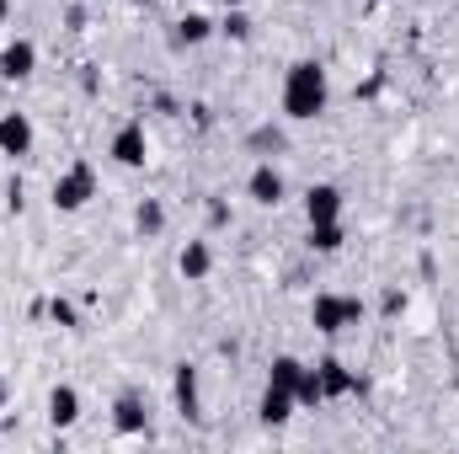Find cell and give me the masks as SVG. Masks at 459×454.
Returning a JSON list of instances; mask_svg holds the SVG:
<instances>
[{
	"label": "cell",
	"mask_w": 459,
	"mask_h": 454,
	"mask_svg": "<svg viewBox=\"0 0 459 454\" xmlns=\"http://www.w3.org/2000/svg\"><path fill=\"white\" fill-rule=\"evenodd\" d=\"M326 97H332V86H326V70L316 59L289 65V75H283V113L294 118V123L321 118L326 113Z\"/></svg>",
	"instance_id": "obj_1"
},
{
	"label": "cell",
	"mask_w": 459,
	"mask_h": 454,
	"mask_svg": "<svg viewBox=\"0 0 459 454\" xmlns=\"http://www.w3.org/2000/svg\"><path fill=\"white\" fill-rule=\"evenodd\" d=\"M310 321H316L321 337H337V332H347V327L363 321V300H352V294H316Z\"/></svg>",
	"instance_id": "obj_2"
},
{
	"label": "cell",
	"mask_w": 459,
	"mask_h": 454,
	"mask_svg": "<svg viewBox=\"0 0 459 454\" xmlns=\"http://www.w3.org/2000/svg\"><path fill=\"white\" fill-rule=\"evenodd\" d=\"M91 198H97V171H91L86 161H75L65 177H54V209L75 214V209H86Z\"/></svg>",
	"instance_id": "obj_3"
},
{
	"label": "cell",
	"mask_w": 459,
	"mask_h": 454,
	"mask_svg": "<svg viewBox=\"0 0 459 454\" xmlns=\"http://www.w3.org/2000/svg\"><path fill=\"white\" fill-rule=\"evenodd\" d=\"M144 155H150L144 123H139V118H128V123L113 134V161H117V166H128V171H139V166H144Z\"/></svg>",
	"instance_id": "obj_4"
},
{
	"label": "cell",
	"mask_w": 459,
	"mask_h": 454,
	"mask_svg": "<svg viewBox=\"0 0 459 454\" xmlns=\"http://www.w3.org/2000/svg\"><path fill=\"white\" fill-rule=\"evenodd\" d=\"M246 193H251V204H262V209H278L283 204V193H289V182H283V171L278 166H256L251 177H246Z\"/></svg>",
	"instance_id": "obj_5"
},
{
	"label": "cell",
	"mask_w": 459,
	"mask_h": 454,
	"mask_svg": "<svg viewBox=\"0 0 459 454\" xmlns=\"http://www.w3.org/2000/svg\"><path fill=\"white\" fill-rule=\"evenodd\" d=\"M38 70V43L32 38H11L5 48H0V75L5 81H27Z\"/></svg>",
	"instance_id": "obj_6"
},
{
	"label": "cell",
	"mask_w": 459,
	"mask_h": 454,
	"mask_svg": "<svg viewBox=\"0 0 459 454\" xmlns=\"http://www.w3.org/2000/svg\"><path fill=\"white\" fill-rule=\"evenodd\" d=\"M305 220H310V225H332V220H342V188L316 182V188L305 193Z\"/></svg>",
	"instance_id": "obj_7"
},
{
	"label": "cell",
	"mask_w": 459,
	"mask_h": 454,
	"mask_svg": "<svg viewBox=\"0 0 459 454\" xmlns=\"http://www.w3.org/2000/svg\"><path fill=\"white\" fill-rule=\"evenodd\" d=\"M32 150V118L0 113V155H27Z\"/></svg>",
	"instance_id": "obj_8"
},
{
	"label": "cell",
	"mask_w": 459,
	"mask_h": 454,
	"mask_svg": "<svg viewBox=\"0 0 459 454\" xmlns=\"http://www.w3.org/2000/svg\"><path fill=\"white\" fill-rule=\"evenodd\" d=\"M177 267H182L187 284H204V278L214 273V251H209V240H187L182 257H177Z\"/></svg>",
	"instance_id": "obj_9"
},
{
	"label": "cell",
	"mask_w": 459,
	"mask_h": 454,
	"mask_svg": "<svg viewBox=\"0 0 459 454\" xmlns=\"http://www.w3.org/2000/svg\"><path fill=\"white\" fill-rule=\"evenodd\" d=\"M171 390H177V406H182L187 417H204V390H198V369H193V363H177Z\"/></svg>",
	"instance_id": "obj_10"
},
{
	"label": "cell",
	"mask_w": 459,
	"mask_h": 454,
	"mask_svg": "<svg viewBox=\"0 0 459 454\" xmlns=\"http://www.w3.org/2000/svg\"><path fill=\"white\" fill-rule=\"evenodd\" d=\"M75 417H81V390L75 385H54L48 390V423L54 428H75Z\"/></svg>",
	"instance_id": "obj_11"
},
{
	"label": "cell",
	"mask_w": 459,
	"mask_h": 454,
	"mask_svg": "<svg viewBox=\"0 0 459 454\" xmlns=\"http://www.w3.org/2000/svg\"><path fill=\"white\" fill-rule=\"evenodd\" d=\"M113 428L117 433H144L150 428V412H144L139 396H117L113 401Z\"/></svg>",
	"instance_id": "obj_12"
},
{
	"label": "cell",
	"mask_w": 459,
	"mask_h": 454,
	"mask_svg": "<svg viewBox=\"0 0 459 454\" xmlns=\"http://www.w3.org/2000/svg\"><path fill=\"white\" fill-rule=\"evenodd\" d=\"M256 417H262L267 428H283V423L294 417V396H289V390H278V385H267V396H262Z\"/></svg>",
	"instance_id": "obj_13"
},
{
	"label": "cell",
	"mask_w": 459,
	"mask_h": 454,
	"mask_svg": "<svg viewBox=\"0 0 459 454\" xmlns=\"http://www.w3.org/2000/svg\"><path fill=\"white\" fill-rule=\"evenodd\" d=\"M316 374H321V396H352L358 390V380L347 374V363H337V358L316 363Z\"/></svg>",
	"instance_id": "obj_14"
},
{
	"label": "cell",
	"mask_w": 459,
	"mask_h": 454,
	"mask_svg": "<svg viewBox=\"0 0 459 454\" xmlns=\"http://www.w3.org/2000/svg\"><path fill=\"white\" fill-rule=\"evenodd\" d=\"M342 240H347V230H342V220H332V225H310V251H342Z\"/></svg>",
	"instance_id": "obj_15"
},
{
	"label": "cell",
	"mask_w": 459,
	"mask_h": 454,
	"mask_svg": "<svg viewBox=\"0 0 459 454\" xmlns=\"http://www.w3.org/2000/svg\"><path fill=\"white\" fill-rule=\"evenodd\" d=\"M177 38H182V43H209V38H214V22H209L204 11H193V16L177 22Z\"/></svg>",
	"instance_id": "obj_16"
},
{
	"label": "cell",
	"mask_w": 459,
	"mask_h": 454,
	"mask_svg": "<svg viewBox=\"0 0 459 454\" xmlns=\"http://www.w3.org/2000/svg\"><path fill=\"white\" fill-rule=\"evenodd\" d=\"M299 374H305V363H299V358H273V380H267V385H278V390H289V396H294Z\"/></svg>",
	"instance_id": "obj_17"
},
{
	"label": "cell",
	"mask_w": 459,
	"mask_h": 454,
	"mask_svg": "<svg viewBox=\"0 0 459 454\" xmlns=\"http://www.w3.org/2000/svg\"><path fill=\"white\" fill-rule=\"evenodd\" d=\"M326 396H321V374L305 363V374H299V385H294V406H321Z\"/></svg>",
	"instance_id": "obj_18"
},
{
	"label": "cell",
	"mask_w": 459,
	"mask_h": 454,
	"mask_svg": "<svg viewBox=\"0 0 459 454\" xmlns=\"http://www.w3.org/2000/svg\"><path fill=\"white\" fill-rule=\"evenodd\" d=\"M134 225H139V235H160V225H166V209H160L155 198H144V204L134 209Z\"/></svg>",
	"instance_id": "obj_19"
},
{
	"label": "cell",
	"mask_w": 459,
	"mask_h": 454,
	"mask_svg": "<svg viewBox=\"0 0 459 454\" xmlns=\"http://www.w3.org/2000/svg\"><path fill=\"white\" fill-rule=\"evenodd\" d=\"M220 32L235 38V43H246V38H251V16H246L240 5H230V16H225V27H220Z\"/></svg>",
	"instance_id": "obj_20"
},
{
	"label": "cell",
	"mask_w": 459,
	"mask_h": 454,
	"mask_svg": "<svg viewBox=\"0 0 459 454\" xmlns=\"http://www.w3.org/2000/svg\"><path fill=\"white\" fill-rule=\"evenodd\" d=\"M48 316H54L59 327H75V305H70V300H54V305H48Z\"/></svg>",
	"instance_id": "obj_21"
},
{
	"label": "cell",
	"mask_w": 459,
	"mask_h": 454,
	"mask_svg": "<svg viewBox=\"0 0 459 454\" xmlns=\"http://www.w3.org/2000/svg\"><path fill=\"white\" fill-rule=\"evenodd\" d=\"M379 310H385V316H401V310H406V294H401V289H390V294L379 300Z\"/></svg>",
	"instance_id": "obj_22"
},
{
	"label": "cell",
	"mask_w": 459,
	"mask_h": 454,
	"mask_svg": "<svg viewBox=\"0 0 459 454\" xmlns=\"http://www.w3.org/2000/svg\"><path fill=\"white\" fill-rule=\"evenodd\" d=\"M0 406H5V380H0Z\"/></svg>",
	"instance_id": "obj_23"
},
{
	"label": "cell",
	"mask_w": 459,
	"mask_h": 454,
	"mask_svg": "<svg viewBox=\"0 0 459 454\" xmlns=\"http://www.w3.org/2000/svg\"><path fill=\"white\" fill-rule=\"evenodd\" d=\"M5 11H11V5H5V0H0V22H5Z\"/></svg>",
	"instance_id": "obj_24"
},
{
	"label": "cell",
	"mask_w": 459,
	"mask_h": 454,
	"mask_svg": "<svg viewBox=\"0 0 459 454\" xmlns=\"http://www.w3.org/2000/svg\"><path fill=\"white\" fill-rule=\"evenodd\" d=\"M225 5H246V0H225Z\"/></svg>",
	"instance_id": "obj_25"
}]
</instances>
